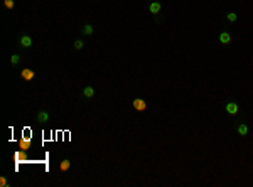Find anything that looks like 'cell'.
<instances>
[{
  "instance_id": "4",
  "label": "cell",
  "mask_w": 253,
  "mask_h": 187,
  "mask_svg": "<svg viewBox=\"0 0 253 187\" xmlns=\"http://www.w3.org/2000/svg\"><path fill=\"white\" fill-rule=\"evenodd\" d=\"M19 147H20L22 150H29V149H30V135L22 136L20 142H19Z\"/></svg>"
},
{
  "instance_id": "8",
  "label": "cell",
  "mask_w": 253,
  "mask_h": 187,
  "mask_svg": "<svg viewBox=\"0 0 253 187\" xmlns=\"http://www.w3.org/2000/svg\"><path fill=\"white\" fill-rule=\"evenodd\" d=\"M19 44H20L22 47H30L32 46V39H30L29 35H22L20 41H19Z\"/></svg>"
},
{
  "instance_id": "6",
  "label": "cell",
  "mask_w": 253,
  "mask_h": 187,
  "mask_svg": "<svg viewBox=\"0 0 253 187\" xmlns=\"http://www.w3.org/2000/svg\"><path fill=\"white\" fill-rule=\"evenodd\" d=\"M37 121H41V123H46V121H49V113L44 110L37 111Z\"/></svg>"
},
{
  "instance_id": "2",
  "label": "cell",
  "mask_w": 253,
  "mask_h": 187,
  "mask_svg": "<svg viewBox=\"0 0 253 187\" xmlns=\"http://www.w3.org/2000/svg\"><path fill=\"white\" fill-rule=\"evenodd\" d=\"M20 78H22L24 81H32V79L35 78V72L32 71V69H29V68H24V69L20 71Z\"/></svg>"
},
{
  "instance_id": "11",
  "label": "cell",
  "mask_w": 253,
  "mask_h": 187,
  "mask_svg": "<svg viewBox=\"0 0 253 187\" xmlns=\"http://www.w3.org/2000/svg\"><path fill=\"white\" fill-rule=\"evenodd\" d=\"M94 32V27L91 26V24H86V26H83V34L85 35H91Z\"/></svg>"
},
{
  "instance_id": "14",
  "label": "cell",
  "mask_w": 253,
  "mask_h": 187,
  "mask_svg": "<svg viewBox=\"0 0 253 187\" xmlns=\"http://www.w3.org/2000/svg\"><path fill=\"white\" fill-rule=\"evenodd\" d=\"M226 19L230 22H236V19H238V15H236L235 12H230V14H226Z\"/></svg>"
},
{
  "instance_id": "13",
  "label": "cell",
  "mask_w": 253,
  "mask_h": 187,
  "mask_svg": "<svg viewBox=\"0 0 253 187\" xmlns=\"http://www.w3.org/2000/svg\"><path fill=\"white\" fill-rule=\"evenodd\" d=\"M69 167H71V162H69V160H63V162L59 164V169L63 170V172H66V170H68Z\"/></svg>"
},
{
  "instance_id": "17",
  "label": "cell",
  "mask_w": 253,
  "mask_h": 187,
  "mask_svg": "<svg viewBox=\"0 0 253 187\" xmlns=\"http://www.w3.org/2000/svg\"><path fill=\"white\" fill-rule=\"evenodd\" d=\"M73 46H74V49H78V51H79V49H83V47H85V44H83V41H74Z\"/></svg>"
},
{
  "instance_id": "18",
  "label": "cell",
  "mask_w": 253,
  "mask_h": 187,
  "mask_svg": "<svg viewBox=\"0 0 253 187\" xmlns=\"http://www.w3.org/2000/svg\"><path fill=\"white\" fill-rule=\"evenodd\" d=\"M0 185H2V187H7V185H9V180H7L5 177H0Z\"/></svg>"
},
{
  "instance_id": "10",
  "label": "cell",
  "mask_w": 253,
  "mask_h": 187,
  "mask_svg": "<svg viewBox=\"0 0 253 187\" xmlns=\"http://www.w3.org/2000/svg\"><path fill=\"white\" fill-rule=\"evenodd\" d=\"M83 96H85V98H88V100L93 98V96H94V89L91 88V86H86V88L83 89Z\"/></svg>"
},
{
  "instance_id": "9",
  "label": "cell",
  "mask_w": 253,
  "mask_h": 187,
  "mask_svg": "<svg viewBox=\"0 0 253 187\" xmlns=\"http://www.w3.org/2000/svg\"><path fill=\"white\" fill-rule=\"evenodd\" d=\"M160 9H162V5H160L159 2H152V4L149 5L150 14H159V12H160Z\"/></svg>"
},
{
  "instance_id": "12",
  "label": "cell",
  "mask_w": 253,
  "mask_h": 187,
  "mask_svg": "<svg viewBox=\"0 0 253 187\" xmlns=\"http://www.w3.org/2000/svg\"><path fill=\"white\" fill-rule=\"evenodd\" d=\"M238 133H240L241 136H246L248 135V127H246V125H238Z\"/></svg>"
},
{
  "instance_id": "1",
  "label": "cell",
  "mask_w": 253,
  "mask_h": 187,
  "mask_svg": "<svg viewBox=\"0 0 253 187\" xmlns=\"http://www.w3.org/2000/svg\"><path fill=\"white\" fill-rule=\"evenodd\" d=\"M27 160L26 157V150H17V152H14V162H15V165H20V164H24V162Z\"/></svg>"
},
{
  "instance_id": "7",
  "label": "cell",
  "mask_w": 253,
  "mask_h": 187,
  "mask_svg": "<svg viewBox=\"0 0 253 187\" xmlns=\"http://www.w3.org/2000/svg\"><path fill=\"white\" fill-rule=\"evenodd\" d=\"M219 42L221 44H230L231 42V34H230V32H221V34H219Z\"/></svg>"
},
{
  "instance_id": "16",
  "label": "cell",
  "mask_w": 253,
  "mask_h": 187,
  "mask_svg": "<svg viewBox=\"0 0 253 187\" xmlns=\"http://www.w3.org/2000/svg\"><path fill=\"white\" fill-rule=\"evenodd\" d=\"M4 5H5V9L12 10L14 9V0H4Z\"/></svg>"
},
{
  "instance_id": "3",
  "label": "cell",
  "mask_w": 253,
  "mask_h": 187,
  "mask_svg": "<svg viewBox=\"0 0 253 187\" xmlns=\"http://www.w3.org/2000/svg\"><path fill=\"white\" fill-rule=\"evenodd\" d=\"M132 106L135 108L137 111H145L147 110V103L143 101V100H140V98H135V100H133V103H132Z\"/></svg>"
},
{
  "instance_id": "5",
  "label": "cell",
  "mask_w": 253,
  "mask_h": 187,
  "mask_svg": "<svg viewBox=\"0 0 253 187\" xmlns=\"http://www.w3.org/2000/svg\"><path fill=\"white\" fill-rule=\"evenodd\" d=\"M226 111L230 113V115H236V113L240 111V106H238L236 103L231 101V103H228V105H226Z\"/></svg>"
},
{
  "instance_id": "15",
  "label": "cell",
  "mask_w": 253,
  "mask_h": 187,
  "mask_svg": "<svg viewBox=\"0 0 253 187\" xmlns=\"http://www.w3.org/2000/svg\"><path fill=\"white\" fill-rule=\"evenodd\" d=\"M10 63H12L14 66H15V64H19V63H20V56H19V54H14L12 57H10Z\"/></svg>"
}]
</instances>
